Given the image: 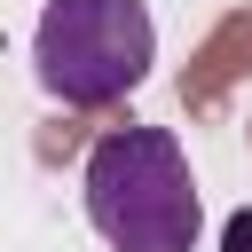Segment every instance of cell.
<instances>
[{
	"label": "cell",
	"instance_id": "1",
	"mask_svg": "<svg viewBox=\"0 0 252 252\" xmlns=\"http://www.w3.org/2000/svg\"><path fill=\"white\" fill-rule=\"evenodd\" d=\"M87 220L110 252H189L197 244V173L165 126H110L87 150Z\"/></svg>",
	"mask_w": 252,
	"mask_h": 252
},
{
	"label": "cell",
	"instance_id": "2",
	"mask_svg": "<svg viewBox=\"0 0 252 252\" xmlns=\"http://www.w3.org/2000/svg\"><path fill=\"white\" fill-rule=\"evenodd\" d=\"M32 63H39L47 94H63L71 110H102L150 79L158 24L142 0H47L39 32H32Z\"/></svg>",
	"mask_w": 252,
	"mask_h": 252
},
{
	"label": "cell",
	"instance_id": "3",
	"mask_svg": "<svg viewBox=\"0 0 252 252\" xmlns=\"http://www.w3.org/2000/svg\"><path fill=\"white\" fill-rule=\"evenodd\" d=\"M220 252H252V205H244V213H228V228H220Z\"/></svg>",
	"mask_w": 252,
	"mask_h": 252
}]
</instances>
